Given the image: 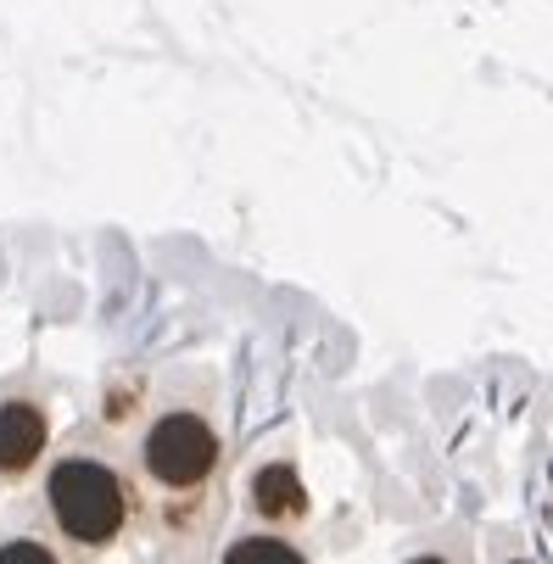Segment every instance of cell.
I'll use <instances>...</instances> for the list:
<instances>
[{"label":"cell","mask_w":553,"mask_h":564,"mask_svg":"<svg viewBox=\"0 0 553 564\" xmlns=\"http://www.w3.org/2000/svg\"><path fill=\"white\" fill-rule=\"evenodd\" d=\"M45 509L56 520V531L73 542V547H112L123 531H129V514H134V487H129V475L90 453V447H78V453H62L45 475Z\"/></svg>","instance_id":"1"},{"label":"cell","mask_w":553,"mask_h":564,"mask_svg":"<svg viewBox=\"0 0 553 564\" xmlns=\"http://www.w3.org/2000/svg\"><path fill=\"white\" fill-rule=\"evenodd\" d=\"M224 464V436L202 409H163L140 436V475L156 503H202Z\"/></svg>","instance_id":"2"},{"label":"cell","mask_w":553,"mask_h":564,"mask_svg":"<svg viewBox=\"0 0 553 564\" xmlns=\"http://www.w3.org/2000/svg\"><path fill=\"white\" fill-rule=\"evenodd\" d=\"M51 447V414L40 397L0 402V480H23Z\"/></svg>","instance_id":"3"},{"label":"cell","mask_w":553,"mask_h":564,"mask_svg":"<svg viewBox=\"0 0 553 564\" xmlns=\"http://www.w3.org/2000/svg\"><path fill=\"white\" fill-rule=\"evenodd\" d=\"M247 492H252V514H263L269 525H296L313 509L296 464H263V469H252Z\"/></svg>","instance_id":"4"},{"label":"cell","mask_w":553,"mask_h":564,"mask_svg":"<svg viewBox=\"0 0 553 564\" xmlns=\"http://www.w3.org/2000/svg\"><path fill=\"white\" fill-rule=\"evenodd\" d=\"M224 564H307V553L285 536H241V542H229Z\"/></svg>","instance_id":"5"},{"label":"cell","mask_w":553,"mask_h":564,"mask_svg":"<svg viewBox=\"0 0 553 564\" xmlns=\"http://www.w3.org/2000/svg\"><path fill=\"white\" fill-rule=\"evenodd\" d=\"M0 564H62L45 542H34V536H12L7 547H0Z\"/></svg>","instance_id":"6"},{"label":"cell","mask_w":553,"mask_h":564,"mask_svg":"<svg viewBox=\"0 0 553 564\" xmlns=\"http://www.w3.org/2000/svg\"><path fill=\"white\" fill-rule=\"evenodd\" d=\"M409 564H447L442 553H420V558H409Z\"/></svg>","instance_id":"7"},{"label":"cell","mask_w":553,"mask_h":564,"mask_svg":"<svg viewBox=\"0 0 553 564\" xmlns=\"http://www.w3.org/2000/svg\"><path fill=\"white\" fill-rule=\"evenodd\" d=\"M514 564H531V558H514Z\"/></svg>","instance_id":"8"}]
</instances>
